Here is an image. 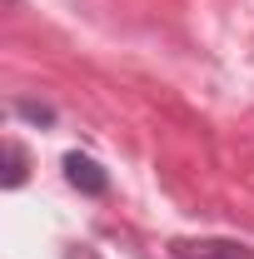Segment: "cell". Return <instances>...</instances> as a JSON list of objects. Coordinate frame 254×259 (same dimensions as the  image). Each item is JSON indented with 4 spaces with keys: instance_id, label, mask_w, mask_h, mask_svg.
<instances>
[{
    "instance_id": "6da1fadb",
    "label": "cell",
    "mask_w": 254,
    "mask_h": 259,
    "mask_svg": "<svg viewBox=\"0 0 254 259\" xmlns=\"http://www.w3.org/2000/svg\"><path fill=\"white\" fill-rule=\"evenodd\" d=\"M170 249L175 259H254L249 244H234V239H175Z\"/></svg>"
},
{
    "instance_id": "7a4b0ae2",
    "label": "cell",
    "mask_w": 254,
    "mask_h": 259,
    "mask_svg": "<svg viewBox=\"0 0 254 259\" xmlns=\"http://www.w3.org/2000/svg\"><path fill=\"white\" fill-rule=\"evenodd\" d=\"M65 180H70L80 194H105L110 190V175H105L90 155H65Z\"/></svg>"
},
{
    "instance_id": "3957f363",
    "label": "cell",
    "mask_w": 254,
    "mask_h": 259,
    "mask_svg": "<svg viewBox=\"0 0 254 259\" xmlns=\"http://www.w3.org/2000/svg\"><path fill=\"white\" fill-rule=\"evenodd\" d=\"M25 175H30L25 150H20L15 140H5V175H0V185H5V190H15V185H25Z\"/></svg>"
},
{
    "instance_id": "277c9868",
    "label": "cell",
    "mask_w": 254,
    "mask_h": 259,
    "mask_svg": "<svg viewBox=\"0 0 254 259\" xmlns=\"http://www.w3.org/2000/svg\"><path fill=\"white\" fill-rule=\"evenodd\" d=\"M15 110H20L25 120H35V125H50V120H55V110H50V105H35V100H20Z\"/></svg>"
}]
</instances>
